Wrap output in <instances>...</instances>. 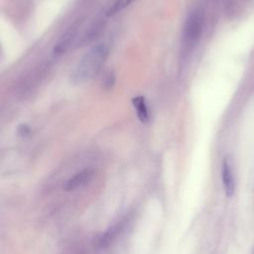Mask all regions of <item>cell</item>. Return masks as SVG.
<instances>
[{
	"label": "cell",
	"instance_id": "obj_1",
	"mask_svg": "<svg viewBox=\"0 0 254 254\" xmlns=\"http://www.w3.org/2000/svg\"><path fill=\"white\" fill-rule=\"evenodd\" d=\"M109 50L105 44H97L78 61L70 79L74 84H81L93 78L101 70L108 57Z\"/></svg>",
	"mask_w": 254,
	"mask_h": 254
},
{
	"label": "cell",
	"instance_id": "obj_2",
	"mask_svg": "<svg viewBox=\"0 0 254 254\" xmlns=\"http://www.w3.org/2000/svg\"><path fill=\"white\" fill-rule=\"evenodd\" d=\"M203 26V16L200 11H193L187 19L184 26V41L187 45H194L200 38Z\"/></svg>",
	"mask_w": 254,
	"mask_h": 254
},
{
	"label": "cell",
	"instance_id": "obj_3",
	"mask_svg": "<svg viewBox=\"0 0 254 254\" xmlns=\"http://www.w3.org/2000/svg\"><path fill=\"white\" fill-rule=\"evenodd\" d=\"M94 173L92 169H83L78 172H76L74 175H72L64 185V190L69 192V191H74L78 189L83 188L86 186L93 177Z\"/></svg>",
	"mask_w": 254,
	"mask_h": 254
},
{
	"label": "cell",
	"instance_id": "obj_4",
	"mask_svg": "<svg viewBox=\"0 0 254 254\" xmlns=\"http://www.w3.org/2000/svg\"><path fill=\"white\" fill-rule=\"evenodd\" d=\"M221 178H222V184H223L225 194L226 196L231 197L235 190V183H234V177H233L230 163L226 158L223 160V163H222Z\"/></svg>",
	"mask_w": 254,
	"mask_h": 254
},
{
	"label": "cell",
	"instance_id": "obj_5",
	"mask_svg": "<svg viewBox=\"0 0 254 254\" xmlns=\"http://www.w3.org/2000/svg\"><path fill=\"white\" fill-rule=\"evenodd\" d=\"M132 104L134 106V109L136 110L138 119L142 123H148L150 120V114L145 98L143 96H136L132 99Z\"/></svg>",
	"mask_w": 254,
	"mask_h": 254
},
{
	"label": "cell",
	"instance_id": "obj_6",
	"mask_svg": "<svg viewBox=\"0 0 254 254\" xmlns=\"http://www.w3.org/2000/svg\"><path fill=\"white\" fill-rule=\"evenodd\" d=\"M125 221L126 220H121V221L117 222L110 229H108L104 234H102V236L98 240L99 247L103 248V247H106L107 245H109L110 242H112V240L115 239V237L119 234V232L124 228Z\"/></svg>",
	"mask_w": 254,
	"mask_h": 254
},
{
	"label": "cell",
	"instance_id": "obj_7",
	"mask_svg": "<svg viewBox=\"0 0 254 254\" xmlns=\"http://www.w3.org/2000/svg\"><path fill=\"white\" fill-rule=\"evenodd\" d=\"M75 35V30L74 28H70L69 30H67L63 37L60 39V41L57 43V45L55 46L54 52L56 55H62L64 54L69 47V45L71 44L73 38Z\"/></svg>",
	"mask_w": 254,
	"mask_h": 254
},
{
	"label": "cell",
	"instance_id": "obj_8",
	"mask_svg": "<svg viewBox=\"0 0 254 254\" xmlns=\"http://www.w3.org/2000/svg\"><path fill=\"white\" fill-rule=\"evenodd\" d=\"M135 0H114L112 5L108 8L106 14L107 16H114L115 14L121 12L124 10L126 7L130 6Z\"/></svg>",
	"mask_w": 254,
	"mask_h": 254
},
{
	"label": "cell",
	"instance_id": "obj_9",
	"mask_svg": "<svg viewBox=\"0 0 254 254\" xmlns=\"http://www.w3.org/2000/svg\"><path fill=\"white\" fill-rule=\"evenodd\" d=\"M103 83H104L105 86H109L110 87L114 83V76H113V74H111V73L107 74L105 79H104V81H103Z\"/></svg>",
	"mask_w": 254,
	"mask_h": 254
},
{
	"label": "cell",
	"instance_id": "obj_10",
	"mask_svg": "<svg viewBox=\"0 0 254 254\" xmlns=\"http://www.w3.org/2000/svg\"><path fill=\"white\" fill-rule=\"evenodd\" d=\"M18 132H19L22 136H26V135H28V134L30 133V129H29V127H28L27 125L22 124V125L19 126V128H18Z\"/></svg>",
	"mask_w": 254,
	"mask_h": 254
}]
</instances>
